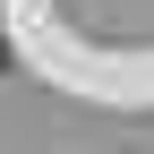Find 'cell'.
I'll list each match as a JSON object with an SVG mask.
<instances>
[{"label": "cell", "mask_w": 154, "mask_h": 154, "mask_svg": "<svg viewBox=\"0 0 154 154\" xmlns=\"http://www.w3.org/2000/svg\"><path fill=\"white\" fill-rule=\"evenodd\" d=\"M0 60H9V51H0Z\"/></svg>", "instance_id": "cell-1"}]
</instances>
